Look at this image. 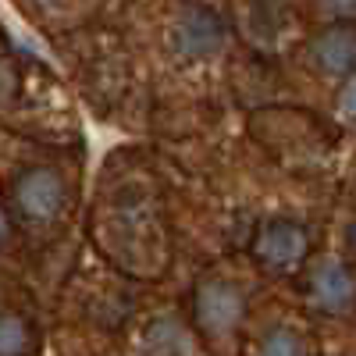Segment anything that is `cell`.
<instances>
[{
  "label": "cell",
  "mask_w": 356,
  "mask_h": 356,
  "mask_svg": "<svg viewBox=\"0 0 356 356\" xmlns=\"http://www.w3.org/2000/svg\"><path fill=\"white\" fill-rule=\"evenodd\" d=\"M65 203H68V186H65L61 171L36 164V168H25V171L15 175L11 207H15V214L25 225H50V221H57L61 211H65Z\"/></svg>",
  "instance_id": "cell-1"
},
{
  "label": "cell",
  "mask_w": 356,
  "mask_h": 356,
  "mask_svg": "<svg viewBox=\"0 0 356 356\" xmlns=\"http://www.w3.org/2000/svg\"><path fill=\"white\" fill-rule=\"evenodd\" d=\"M225 40H228L225 22L203 4H186L171 25V47L186 61H207V57L221 54Z\"/></svg>",
  "instance_id": "cell-2"
},
{
  "label": "cell",
  "mask_w": 356,
  "mask_h": 356,
  "mask_svg": "<svg viewBox=\"0 0 356 356\" xmlns=\"http://www.w3.org/2000/svg\"><path fill=\"white\" fill-rule=\"evenodd\" d=\"M310 253V235L300 221H267L257 239H253V257L260 267L275 275L296 271Z\"/></svg>",
  "instance_id": "cell-3"
},
{
  "label": "cell",
  "mask_w": 356,
  "mask_h": 356,
  "mask_svg": "<svg viewBox=\"0 0 356 356\" xmlns=\"http://www.w3.org/2000/svg\"><path fill=\"white\" fill-rule=\"evenodd\" d=\"M246 314V296L232 282L207 278L196 289V321L203 332L211 335H228Z\"/></svg>",
  "instance_id": "cell-4"
},
{
  "label": "cell",
  "mask_w": 356,
  "mask_h": 356,
  "mask_svg": "<svg viewBox=\"0 0 356 356\" xmlns=\"http://www.w3.org/2000/svg\"><path fill=\"white\" fill-rule=\"evenodd\" d=\"M310 300L324 314H349L356 307V278L342 260H321L310 271Z\"/></svg>",
  "instance_id": "cell-5"
},
{
  "label": "cell",
  "mask_w": 356,
  "mask_h": 356,
  "mask_svg": "<svg viewBox=\"0 0 356 356\" xmlns=\"http://www.w3.org/2000/svg\"><path fill=\"white\" fill-rule=\"evenodd\" d=\"M310 57L324 75L346 79L356 72V25H328L310 43Z\"/></svg>",
  "instance_id": "cell-6"
},
{
  "label": "cell",
  "mask_w": 356,
  "mask_h": 356,
  "mask_svg": "<svg viewBox=\"0 0 356 356\" xmlns=\"http://www.w3.org/2000/svg\"><path fill=\"white\" fill-rule=\"evenodd\" d=\"M33 346L29 324L15 314H0V356H25Z\"/></svg>",
  "instance_id": "cell-7"
},
{
  "label": "cell",
  "mask_w": 356,
  "mask_h": 356,
  "mask_svg": "<svg viewBox=\"0 0 356 356\" xmlns=\"http://www.w3.org/2000/svg\"><path fill=\"white\" fill-rule=\"evenodd\" d=\"M146 342H150L154 353H186V346H189L186 332L178 328L171 317H161L154 328H150V339H146Z\"/></svg>",
  "instance_id": "cell-8"
},
{
  "label": "cell",
  "mask_w": 356,
  "mask_h": 356,
  "mask_svg": "<svg viewBox=\"0 0 356 356\" xmlns=\"http://www.w3.org/2000/svg\"><path fill=\"white\" fill-rule=\"evenodd\" d=\"M260 356H307V346H303V339L296 335V332H289V328H275L271 335L264 339Z\"/></svg>",
  "instance_id": "cell-9"
},
{
  "label": "cell",
  "mask_w": 356,
  "mask_h": 356,
  "mask_svg": "<svg viewBox=\"0 0 356 356\" xmlns=\"http://www.w3.org/2000/svg\"><path fill=\"white\" fill-rule=\"evenodd\" d=\"M339 111H342L346 122H356V72L346 79L342 93H339Z\"/></svg>",
  "instance_id": "cell-10"
},
{
  "label": "cell",
  "mask_w": 356,
  "mask_h": 356,
  "mask_svg": "<svg viewBox=\"0 0 356 356\" xmlns=\"http://www.w3.org/2000/svg\"><path fill=\"white\" fill-rule=\"evenodd\" d=\"M324 4H328L335 15H353L356 11V0H324Z\"/></svg>",
  "instance_id": "cell-11"
},
{
  "label": "cell",
  "mask_w": 356,
  "mask_h": 356,
  "mask_svg": "<svg viewBox=\"0 0 356 356\" xmlns=\"http://www.w3.org/2000/svg\"><path fill=\"white\" fill-rule=\"evenodd\" d=\"M346 243H349V250L356 253V221L349 225V232H346Z\"/></svg>",
  "instance_id": "cell-12"
}]
</instances>
